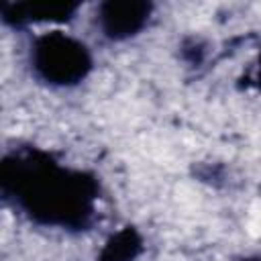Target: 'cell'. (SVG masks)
I'll list each match as a JSON object with an SVG mask.
<instances>
[{
	"label": "cell",
	"mask_w": 261,
	"mask_h": 261,
	"mask_svg": "<svg viewBox=\"0 0 261 261\" xmlns=\"http://www.w3.org/2000/svg\"><path fill=\"white\" fill-rule=\"evenodd\" d=\"M82 4L77 2H2V20L14 29H27L33 24L59 29L75 18Z\"/></svg>",
	"instance_id": "obj_4"
},
{
	"label": "cell",
	"mask_w": 261,
	"mask_h": 261,
	"mask_svg": "<svg viewBox=\"0 0 261 261\" xmlns=\"http://www.w3.org/2000/svg\"><path fill=\"white\" fill-rule=\"evenodd\" d=\"M155 6L145 0H106L96 6L94 24L112 43L139 37L151 22Z\"/></svg>",
	"instance_id": "obj_3"
},
{
	"label": "cell",
	"mask_w": 261,
	"mask_h": 261,
	"mask_svg": "<svg viewBox=\"0 0 261 261\" xmlns=\"http://www.w3.org/2000/svg\"><path fill=\"white\" fill-rule=\"evenodd\" d=\"M0 184L4 200L39 226L80 232L98 212V177L37 147L6 153Z\"/></svg>",
	"instance_id": "obj_1"
},
{
	"label": "cell",
	"mask_w": 261,
	"mask_h": 261,
	"mask_svg": "<svg viewBox=\"0 0 261 261\" xmlns=\"http://www.w3.org/2000/svg\"><path fill=\"white\" fill-rule=\"evenodd\" d=\"M31 75L47 88L67 90L80 86L94 67L90 47L63 29L37 33L27 51Z\"/></svg>",
	"instance_id": "obj_2"
},
{
	"label": "cell",
	"mask_w": 261,
	"mask_h": 261,
	"mask_svg": "<svg viewBox=\"0 0 261 261\" xmlns=\"http://www.w3.org/2000/svg\"><path fill=\"white\" fill-rule=\"evenodd\" d=\"M137 247H139V241L135 239V234L130 230H124L122 234L112 239V243H108L102 255V261H130Z\"/></svg>",
	"instance_id": "obj_5"
},
{
	"label": "cell",
	"mask_w": 261,
	"mask_h": 261,
	"mask_svg": "<svg viewBox=\"0 0 261 261\" xmlns=\"http://www.w3.org/2000/svg\"><path fill=\"white\" fill-rule=\"evenodd\" d=\"M243 261H261L259 257H251V259H243Z\"/></svg>",
	"instance_id": "obj_7"
},
{
	"label": "cell",
	"mask_w": 261,
	"mask_h": 261,
	"mask_svg": "<svg viewBox=\"0 0 261 261\" xmlns=\"http://www.w3.org/2000/svg\"><path fill=\"white\" fill-rule=\"evenodd\" d=\"M255 82L261 90V51H259V59H257V75H255Z\"/></svg>",
	"instance_id": "obj_6"
}]
</instances>
